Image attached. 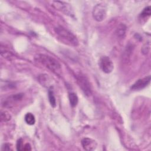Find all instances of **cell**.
I'll return each mask as SVG.
<instances>
[{"label":"cell","instance_id":"obj_1","mask_svg":"<svg viewBox=\"0 0 151 151\" xmlns=\"http://www.w3.org/2000/svg\"><path fill=\"white\" fill-rule=\"evenodd\" d=\"M35 60L48 69L54 71H56L61 69L60 64L55 59L50 56L40 54L35 57Z\"/></svg>","mask_w":151,"mask_h":151},{"label":"cell","instance_id":"obj_2","mask_svg":"<svg viewBox=\"0 0 151 151\" xmlns=\"http://www.w3.org/2000/svg\"><path fill=\"white\" fill-rule=\"evenodd\" d=\"M54 31L60 38L64 41H66L67 43L70 45L77 46L78 44V40L76 36L65 28L61 26H58L54 28Z\"/></svg>","mask_w":151,"mask_h":151},{"label":"cell","instance_id":"obj_3","mask_svg":"<svg viewBox=\"0 0 151 151\" xmlns=\"http://www.w3.org/2000/svg\"><path fill=\"white\" fill-rule=\"evenodd\" d=\"M92 15L94 19L99 22L102 21L106 16V8L102 4H97L93 9Z\"/></svg>","mask_w":151,"mask_h":151},{"label":"cell","instance_id":"obj_4","mask_svg":"<svg viewBox=\"0 0 151 151\" xmlns=\"http://www.w3.org/2000/svg\"><path fill=\"white\" fill-rule=\"evenodd\" d=\"M77 81L78 86L86 96H90L91 94V88L87 78L83 75L80 74L77 77Z\"/></svg>","mask_w":151,"mask_h":151},{"label":"cell","instance_id":"obj_5","mask_svg":"<svg viewBox=\"0 0 151 151\" xmlns=\"http://www.w3.org/2000/svg\"><path fill=\"white\" fill-rule=\"evenodd\" d=\"M99 66L105 73H111L114 68V64L111 60L107 56L101 57L99 61Z\"/></svg>","mask_w":151,"mask_h":151},{"label":"cell","instance_id":"obj_6","mask_svg":"<svg viewBox=\"0 0 151 151\" xmlns=\"http://www.w3.org/2000/svg\"><path fill=\"white\" fill-rule=\"evenodd\" d=\"M52 5L58 10H60L66 14H73V10L70 4L62 1H53Z\"/></svg>","mask_w":151,"mask_h":151},{"label":"cell","instance_id":"obj_7","mask_svg":"<svg viewBox=\"0 0 151 151\" xmlns=\"http://www.w3.org/2000/svg\"><path fill=\"white\" fill-rule=\"evenodd\" d=\"M150 81V76H148L143 78L137 80L131 87V89L133 90H139L146 87Z\"/></svg>","mask_w":151,"mask_h":151},{"label":"cell","instance_id":"obj_8","mask_svg":"<svg viewBox=\"0 0 151 151\" xmlns=\"http://www.w3.org/2000/svg\"><path fill=\"white\" fill-rule=\"evenodd\" d=\"M81 145L86 150H93L96 147V142L88 137H85L81 140Z\"/></svg>","mask_w":151,"mask_h":151},{"label":"cell","instance_id":"obj_9","mask_svg":"<svg viewBox=\"0 0 151 151\" xmlns=\"http://www.w3.org/2000/svg\"><path fill=\"white\" fill-rule=\"evenodd\" d=\"M23 97L22 94H17L15 95H12L8 97L4 103V105L5 106H10L11 104H13L14 103L20 100Z\"/></svg>","mask_w":151,"mask_h":151},{"label":"cell","instance_id":"obj_10","mask_svg":"<svg viewBox=\"0 0 151 151\" xmlns=\"http://www.w3.org/2000/svg\"><path fill=\"white\" fill-rule=\"evenodd\" d=\"M126 26L123 24H120L116 28V34L119 38H124L126 35Z\"/></svg>","mask_w":151,"mask_h":151},{"label":"cell","instance_id":"obj_11","mask_svg":"<svg viewBox=\"0 0 151 151\" xmlns=\"http://www.w3.org/2000/svg\"><path fill=\"white\" fill-rule=\"evenodd\" d=\"M68 99H69L71 107H76L78 101V99L77 94L74 93H70L68 95Z\"/></svg>","mask_w":151,"mask_h":151},{"label":"cell","instance_id":"obj_12","mask_svg":"<svg viewBox=\"0 0 151 151\" xmlns=\"http://www.w3.org/2000/svg\"><path fill=\"white\" fill-rule=\"evenodd\" d=\"M25 121L27 123V124L29 125H33L35 122V119L34 116L31 113H28L25 115Z\"/></svg>","mask_w":151,"mask_h":151},{"label":"cell","instance_id":"obj_13","mask_svg":"<svg viewBox=\"0 0 151 151\" xmlns=\"http://www.w3.org/2000/svg\"><path fill=\"white\" fill-rule=\"evenodd\" d=\"M48 99L51 106L52 107H55L56 106V100L54 95V92L51 88L48 90Z\"/></svg>","mask_w":151,"mask_h":151},{"label":"cell","instance_id":"obj_14","mask_svg":"<svg viewBox=\"0 0 151 151\" xmlns=\"http://www.w3.org/2000/svg\"><path fill=\"white\" fill-rule=\"evenodd\" d=\"M11 118L10 114L6 111H2L1 114V120L2 122H8L11 120Z\"/></svg>","mask_w":151,"mask_h":151},{"label":"cell","instance_id":"obj_15","mask_svg":"<svg viewBox=\"0 0 151 151\" xmlns=\"http://www.w3.org/2000/svg\"><path fill=\"white\" fill-rule=\"evenodd\" d=\"M150 6H148L147 7H146L143 11L142 12L140 13V17L141 18H145L147 17H149L150 15L151 14V11H150Z\"/></svg>","mask_w":151,"mask_h":151},{"label":"cell","instance_id":"obj_16","mask_svg":"<svg viewBox=\"0 0 151 151\" xmlns=\"http://www.w3.org/2000/svg\"><path fill=\"white\" fill-rule=\"evenodd\" d=\"M149 50H150V43L149 42L147 43V44H145L143 46V47H142V48L141 50L143 54H145V55L147 54L149 52Z\"/></svg>","mask_w":151,"mask_h":151},{"label":"cell","instance_id":"obj_17","mask_svg":"<svg viewBox=\"0 0 151 151\" xmlns=\"http://www.w3.org/2000/svg\"><path fill=\"white\" fill-rule=\"evenodd\" d=\"M24 146V145H23L22 140L21 139H19V140H18V141L17 142V150H19V151L23 150Z\"/></svg>","mask_w":151,"mask_h":151},{"label":"cell","instance_id":"obj_18","mask_svg":"<svg viewBox=\"0 0 151 151\" xmlns=\"http://www.w3.org/2000/svg\"><path fill=\"white\" fill-rule=\"evenodd\" d=\"M31 150V146L29 143H26V144L24 145L23 150L28 151V150Z\"/></svg>","mask_w":151,"mask_h":151}]
</instances>
